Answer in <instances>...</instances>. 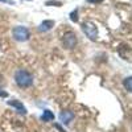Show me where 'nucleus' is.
Returning <instances> with one entry per match:
<instances>
[{
  "instance_id": "nucleus-1",
  "label": "nucleus",
  "mask_w": 132,
  "mask_h": 132,
  "mask_svg": "<svg viewBox=\"0 0 132 132\" xmlns=\"http://www.w3.org/2000/svg\"><path fill=\"white\" fill-rule=\"evenodd\" d=\"M15 81L17 83L19 87H23V89H27V87H30L33 83V77L27 71V70H17L15 74Z\"/></svg>"
},
{
  "instance_id": "nucleus-2",
  "label": "nucleus",
  "mask_w": 132,
  "mask_h": 132,
  "mask_svg": "<svg viewBox=\"0 0 132 132\" xmlns=\"http://www.w3.org/2000/svg\"><path fill=\"white\" fill-rule=\"evenodd\" d=\"M62 44L66 49H73L77 45V36L73 32H66L62 36Z\"/></svg>"
},
{
  "instance_id": "nucleus-3",
  "label": "nucleus",
  "mask_w": 132,
  "mask_h": 132,
  "mask_svg": "<svg viewBox=\"0 0 132 132\" xmlns=\"http://www.w3.org/2000/svg\"><path fill=\"white\" fill-rule=\"evenodd\" d=\"M13 38L17 41H27L29 38V30L25 27H16L12 30Z\"/></svg>"
},
{
  "instance_id": "nucleus-4",
  "label": "nucleus",
  "mask_w": 132,
  "mask_h": 132,
  "mask_svg": "<svg viewBox=\"0 0 132 132\" xmlns=\"http://www.w3.org/2000/svg\"><path fill=\"white\" fill-rule=\"evenodd\" d=\"M82 29H83V32H85V35L89 37L90 40H96V38H98V30H96V28H95L94 24H91V23H85V24L82 25Z\"/></svg>"
},
{
  "instance_id": "nucleus-5",
  "label": "nucleus",
  "mask_w": 132,
  "mask_h": 132,
  "mask_svg": "<svg viewBox=\"0 0 132 132\" xmlns=\"http://www.w3.org/2000/svg\"><path fill=\"white\" fill-rule=\"evenodd\" d=\"M8 104H9V106H12V107H15L20 114H23V115L27 114V108L24 107V104H23V103H20L19 101H16V99H13V101H9Z\"/></svg>"
},
{
  "instance_id": "nucleus-6",
  "label": "nucleus",
  "mask_w": 132,
  "mask_h": 132,
  "mask_svg": "<svg viewBox=\"0 0 132 132\" xmlns=\"http://www.w3.org/2000/svg\"><path fill=\"white\" fill-rule=\"evenodd\" d=\"M73 118H74V114H73L71 111H62V112L60 114L61 122L65 123V124H69L71 120H73Z\"/></svg>"
},
{
  "instance_id": "nucleus-7",
  "label": "nucleus",
  "mask_w": 132,
  "mask_h": 132,
  "mask_svg": "<svg viewBox=\"0 0 132 132\" xmlns=\"http://www.w3.org/2000/svg\"><path fill=\"white\" fill-rule=\"evenodd\" d=\"M53 27H54V21H52V20H45V21H42V23L40 24L38 30H41V32H48V30H50Z\"/></svg>"
},
{
  "instance_id": "nucleus-8",
  "label": "nucleus",
  "mask_w": 132,
  "mask_h": 132,
  "mask_svg": "<svg viewBox=\"0 0 132 132\" xmlns=\"http://www.w3.org/2000/svg\"><path fill=\"white\" fill-rule=\"evenodd\" d=\"M53 119H54V115H53V112L49 111V110H45L44 114H42V116H41L42 122H52Z\"/></svg>"
},
{
  "instance_id": "nucleus-9",
  "label": "nucleus",
  "mask_w": 132,
  "mask_h": 132,
  "mask_svg": "<svg viewBox=\"0 0 132 132\" xmlns=\"http://www.w3.org/2000/svg\"><path fill=\"white\" fill-rule=\"evenodd\" d=\"M123 86L126 87V90L132 93V75L131 77H127V78L123 81Z\"/></svg>"
},
{
  "instance_id": "nucleus-10",
  "label": "nucleus",
  "mask_w": 132,
  "mask_h": 132,
  "mask_svg": "<svg viewBox=\"0 0 132 132\" xmlns=\"http://www.w3.org/2000/svg\"><path fill=\"white\" fill-rule=\"evenodd\" d=\"M70 19H71V21H78V17H77V11L71 12V15H70Z\"/></svg>"
},
{
  "instance_id": "nucleus-11",
  "label": "nucleus",
  "mask_w": 132,
  "mask_h": 132,
  "mask_svg": "<svg viewBox=\"0 0 132 132\" xmlns=\"http://www.w3.org/2000/svg\"><path fill=\"white\" fill-rule=\"evenodd\" d=\"M52 4H56V5H61L60 2H46V5H52Z\"/></svg>"
},
{
  "instance_id": "nucleus-12",
  "label": "nucleus",
  "mask_w": 132,
  "mask_h": 132,
  "mask_svg": "<svg viewBox=\"0 0 132 132\" xmlns=\"http://www.w3.org/2000/svg\"><path fill=\"white\" fill-rule=\"evenodd\" d=\"M4 82H5V81H4V77H3V74H0V87H2V86L4 85Z\"/></svg>"
},
{
  "instance_id": "nucleus-13",
  "label": "nucleus",
  "mask_w": 132,
  "mask_h": 132,
  "mask_svg": "<svg viewBox=\"0 0 132 132\" xmlns=\"http://www.w3.org/2000/svg\"><path fill=\"white\" fill-rule=\"evenodd\" d=\"M5 96H8V94H7L5 91H2V90H0V98H5Z\"/></svg>"
},
{
  "instance_id": "nucleus-14",
  "label": "nucleus",
  "mask_w": 132,
  "mask_h": 132,
  "mask_svg": "<svg viewBox=\"0 0 132 132\" xmlns=\"http://www.w3.org/2000/svg\"><path fill=\"white\" fill-rule=\"evenodd\" d=\"M103 0H89V3H101Z\"/></svg>"
},
{
  "instance_id": "nucleus-15",
  "label": "nucleus",
  "mask_w": 132,
  "mask_h": 132,
  "mask_svg": "<svg viewBox=\"0 0 132 132\" xmlns=\"http://www.w3.org/2000/svg\"><path fill=\"white\" fill-rule=\"evenodd\" d=\"M0 2H3V3H12V2H9V0H0Z\"/></svg>"
}]
</instances>
